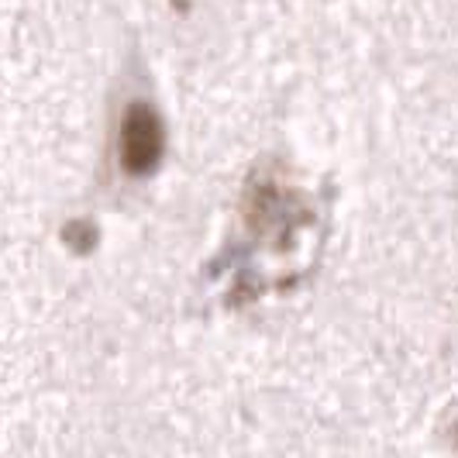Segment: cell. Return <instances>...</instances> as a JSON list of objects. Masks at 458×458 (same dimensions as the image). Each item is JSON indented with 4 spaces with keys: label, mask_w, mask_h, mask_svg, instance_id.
I'll list each match as a JSON object with an SVG mask.
<instances>
[{
    "label": "cell",
    "mask_w": 458,
    "mask_h": 458,
    "mask_svg": "<svg viewBox=\"0 0 458 458\" xmlns=\"http://www.w3.org/2000/svg\"><path fill=\"white\" fill-rule=\"evenodd\" d=\"M162 156V124L152 107L135 104L121 124V159L128 173H152Z\"/></svg>",
    "instance_id": "6da1fadb"
}]
</instances>
